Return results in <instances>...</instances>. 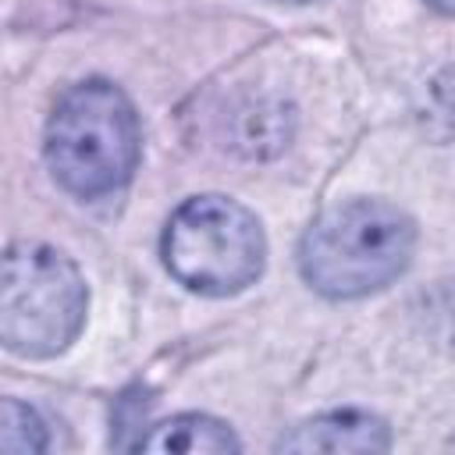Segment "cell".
Segmentation results:
<instances>
[{"label": "cell", "mask_w": 455, "mask_h": 455, "mask_svg": "<svg viewBox=\"0 0 455 455\" xmlns=\"http://www.w3.org/2000/svg\"><path fill=\"white\" fill-rule=\"evenodd\" d=\"M416 249V224L391 203L348 199L323 210L299 245V270L309 288L331 299H359L405 274Z\"/></svg>", "instance_id": "obj_1"}, {"label": "cell", "mask_w": 455, "mask_h": 455, "mask_svg": "<svg viewBox=\"0 0 455 455\" xmlns=\"http://www.w3.org/2000/svg\"><path fill=\"white\" fill-rule=\"evenodd\" d=\"M142 149L132 100L103 78L71 85L46 124L50 174L78 199H100L128 185Z\"/></svg>", "instance_id": "obj_2"}, {"label": "cell", "mask_w": 455, "mask_h": 455, "mask_svg": "<svg viewBox=\"0 0 455 455\" xmlns=\"http://www.w3.org/2000/svg\"><path fill=\"white\" fill-rule=\"evenodd\" d=\"M89 288L82 270L53 245L14 242L0 281V341L25 359L60 355L82 331Z\"/></svg>", "instance_id": "obj_3"}, {"label": "cell", "mask_w": 455, "mask_h": 455, "mask_svg": "<svg viewBox=\"0 0 455 455\" xmlns=\"http://www.w3.org/2000/svg\"><path fill=\"white\" fill-rule=\"evenodd\" d=\"M171 277L199 295H235L249 288L267 263L259 220L228 196H196L181 203L160 242Z\"/></svg>", "instance_id": "obj_4"}, {"label": "cell", "mask_w": 455, "mask_h": 455, "mask_svg": "<svg viewBox=\"0 0 455 455\" xmlns=\"http://www.w3.org/2000/svg\"><path fill=\"white\" fill-rule=\"evenodd\" d=\"M281 451H387L391 430L384 419L355 409L323 412L291 427L281 441Z\"/></svg>", "instance_id": "obj_5"}, {"label": "cell", "mask_w": 455, "mask_h": 455, "mask_svg": "<svg viewBox=\"0 0 455 455\" xmlns=\"http://www.w3.org/2000/svg\"><path fill=\"white\" fill-rule=\"evenodd\" d=\"M139 448L142 451H181V455H228V451H238L242 444L228 423H220L213 416L185 412V416H174V419L153 427L139 441Z\"/></svg>", "instance_id": "obj_6"}, {"label": "cell", "mask_w": 455, "mask_h": 455, "mask_svg": "<svg viewBox=\"0 0 455 455\" xmlns=\"http://www.w3.org/2000/svg\"><path fill=\"white\" fill-rule=\"evenodd\" d=\"M46 423L39 419L36 409L21 405L18 398H4L0 405V451L18 455V451H46Z\"/></svg>", "instance_id": "obj_7"}, {"label": "cell", "mask_w": 455, "mask_h": 455, "mask_svg": "<svg viewBox=\"0 0 455 455\" xmlns=\"http://www.w3.org/2000/svg\"><path fill=\"white\" fill-rule=\"evenodd\" d=\"M434 7H441V11H451L455 14V0H430Z\"/></svg>", "instance_id": "obj_8"}]
</instances>
